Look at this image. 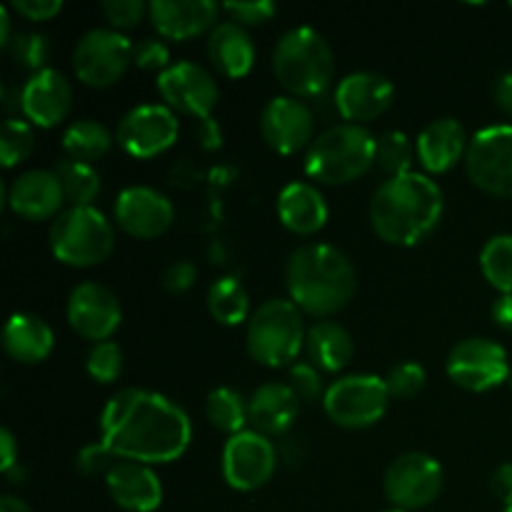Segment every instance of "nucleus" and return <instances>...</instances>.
Here are the masks:
<instances>
[{
    "label": "nucleus",
    "mask_w": 512,
    "mask_h": 512,
    "mask_svg": "<svg viewBox=\"0 0 512 512\" xmlns=\"http://www.w3.org/2000/svg\"><path fill=\"white\" fill-rule=\"evenodd\" d=\"M100 10H103L110 28L118 30V33L140 25V20L148 15V5L143 0H108V3L100 5Z\"/></svg>",
    "instance_id": "41"
},
{
    "label": "nucleus",
    "mask_w": 512,
    "mask_h": 512,
    "mask_svg": "<svg viewBox=\"0 0 512 512\" xmlns=\"http://www.w3.org/2000/svg\"><path fill=\"white\" fill-rule=\"evenodd\" d=\"M198 130H200V140H203V145L208 150L218 148V145L223 143V133H220L218 123H215L213 118L198 120Z\"/></svg>",
    "instance_id": "51"
},
{
    "label": "nucleus",
    "mask_w": 512,
    "mask_h": 512,
    "mask_svg": "<svg viewBox=\"0 0 512 512\" xmlns=\"http://www.w3.org/2000/svg\"><path fill=\"white\" fill-rule=\"evenodd\" d=\"M178 133V115L168 105L143 103L130 108L120 118L115 140H118L120 148L128 155H133L138 160H148L165 153L168 148H173L175 140H178Z\"/></svg>",
    "instance_id": "15"
},
{
    "label": "nucleus",
    "mask_w": 512,
    "mask_h": 512,
    "mask_svg": "<svg viewBox=\"0 0 512 512\" xmlns=\"http://www.w3.org/2000/svg\"><path fill=\"white\" fill-rule=\"evenodd\" d=\"M260 133L275 153L295 155L313 145L315 115L300 98L278 95L260 113Z\"/></svg>",
    "instance_id": "18"
},
{
    "label": "nucleus",
    "mask_w": 512,
    "mask_h": 512,
    "mask_svg": "<svg viewBox=\"0 0 512 512\" xmlns=\"http://www.w3.org/2000/svg\"><path fill=\"white\" fill-rule=\"evenodd\" d=\"M290 388L300 398V403H318L325 398V385H323V370L315 368L313 363H295L290 368Z\"/></svg>",
    "instance_id": "40"
},
{
    "label": "nucleus",
    "mask_w": 512,
    "mask_h": 512,
    "mask_svg": "<svg viewBox=\"0 0 512 512\" xmlns=\"http://www.w3.org/2000/svg\"><path fill=\"white\" fill-rule=\"evenodd\" d=\"M470 138L463 123L455 118H438L425 125L415 138V155L428 173L443 175L465 160Z\"/></svg>",
    "instance_id": "24"
},
{
    "label": "nucleus",
    "mask_w": 512,
    "mask_h": 512,
    "mask_svg": "<svg viewBox=\"0 0 512 512\" xmlns=\"http://www.w3.org/2000/svg\"><path fill=\"white\" fill-rule=\"evenodd\" d=\"M418 158L415 155V145L410 143V138L400 130H388L378 138V150H375V165L388 173V178H395V175L413 173V160Z\"/></svg>",
    "instance_id": "35"
},
{
    "label": "nucleus",
    "mask_w": 512,
    "mask_h": 512,
    "mask_svg": "<svg viewBox=\"0 0 512 512\" xmlns=\"http://www.w3.org/2000/svg\"><path fill=\"white\" fill-rule=\"evenodd\" d=\"M508 353L490 338H465L448 353L445 370L458 388L468 393H488L508 380Z\"/></svg>",
    "instance_id": "12"
},
{
    "label": "nucleus",
    "mask_w": 512,
    "mask_h": 512,
    "mask_svg": "<svg viewBox=\"0 0 512 512\" xmlns=\"http://www.w3.org/2000/svg\"><path fill=\"white\" fill-rule=\"evenodd\" d=\"M273 73L293 98H320L335 78V55L323 33L298 25L273 48Z\"/></svg>",
    "instance_id": "4"
},
{
    "label": "nucleus",
    "mask_w": 512,
    "mask_h": 512,
    "mask_svg": "<svg viewBox=\"0 0 512 512\" xmlns=\"http://www.w3.org/2000/svg\"><path fill=\"white\" fill-rule=\"evenodd\" d=\"M85 370H88L95 383H115L123 373V350H120V345L115 340L95 343L93 350L88 353V360H85Z\"/></svg>",
    "instance_id": "38"
},
{
    "label": "nucleus",
    "mask_w": 512,
    "mask_h": 512,
    "mask_svg": "<svg viewBox=\"0 0 512 512\" xmlns=\"http://www.w3.org/2000/svg\"><path fill=\"white\" fill-rule=\"evenodd\" d=\"M490 490H493L495 498L510 508L512 505V463H503L495 468L493 478H490Z\"/></svg>",
    "instance_id": "47"
},
{
    "label": "nucleus",
    "mask_w": 512,
    "mask_h": 512,
    "mask_svg": "<svg viewBox=\"0 0 512 512\" xmlns=\"http://www.w3.org/2000/svg\"><path fill=\"white\" fill-rule=\"evenodd\" d=\"M480 270L500 295H512V235H493L480 250Z\"/></svg>",
    "instance_id": "34"
},
{
    "label": "nucleus",
    "mask_w": 512,
    "mask_h": 512,
    "mask_svg": "<svg viewBox=\"0 0 512 512\" xmlns=\"http://www.w3.org/2000/svg\"><path fill=\"white\" fill-rule=\"evenodd\" d=\"M50 253L70 268L100 265L115 248V228L98 208H65L48 233Z\"/></svg>",
    "instance_id": "7"
},
{
    "label": "nucleus",
    "mask_w": 512,
    "mask_h": 512,
    "mask_svg": "<svg viewBox=\"0 0 512 512\" xmlns=\"http://www.w3.org/2000/svg\"><path fill=\"white\" fill-rule=\"evenodd\" d=\"M208 310L213 320L228 328L250 320V295L243 280L235 275H223L215 280L208 288Z\"/></svg>",
    "instance_id": "31"
},
{
    "label": "nucleus",
    "mask_w": 512,
    "mask_h": 512,
    "mask_svg": "<svg viewBox=\"0 0 512 512\" xmlns=\"http://www.w3.org/2000/svg\"><path fill=\"white\" fill-rule=\"evenodd\" d=\"M380 512H405V510H400V508H388V510H380Z\"/></svg>",
    "instance_id": "56"
},
{
    "label": "nucleus",
    "mask_w": 512,
    "mask_h": 512,
    "mask_svg": "<svg viewBox=\"0 0 512 512\" xmlns=\"http://www.w3.org/2000/svg\"><path fill=\"white\" fill-rule=\"evenodd\" d=\"M253 38L235 20H223L208 35V58L225 78H245L255 65Z\"/></svg>",
    "instance_id": "27"
},
{
    "label": "nucleus",
    "mask_w": 512,
    "mask_h": 512,
    "mask_svg": "<svg viewBox=\"0 0 512 512\" xmlns=\"http://www.w3.org/2000/svg\"><path fill=\"white\" fill-rule=\"evenodd\" d=\"M443 210V190L430 175H395L380 183L370 198V225L388 245L413 248L435 233Z\"/></svg>",
    "instance_id": "2"
},
{
    "label": "nucleus",
    "mask_w": 512,
    "mask_h": 512,
    "mask_svg": "<svg viewBox=\"0 0 512 512\" xmlns=\"http://www.w3.org/2000/svg\"><path fill=\"white\" fill-rule=\"evenodd\" d=\"M205 418L220 433H228L230 438L243 433L245 425L250 423L248 418V400L233 388H215L205 398Z\"/></svg>",
    "instance_id": "33"
},
{
    "label": "nucleus",
    "mask_w": 512,
    "mask_h": 512,
    "mask_svg": "<svg viewBox=\"0 0 512 512\" xmlns=\"http://www.w3.org/2000/svg\"><path fill=\"white\" fill-rule=\"evenodd\" d=\"M278 448L268 435L258 430H243L225 440L223 448V478L240 493H253L270 483L278 470Z\"/></svg>",
    "instance_id": "13"
},
{
    "label": "nucleus",
    "mask_w": 512,
    "mask_h": 512,
    "mask_svg": "<svg viewBox=\"0 0 512 512\" xmlns=\"http://www.w3.org/2000/svg\"><path fill=\"white\" fill-rule=\"evenodd\" d=\"M395 85L373 70H358L345 75L333 95L335 110L345 123L363 125L380 118L393 105Z\"/></svg>",
    "instance_id": "20"
},
{
    "label": "nucleus",
    "mask_w": 512,
    "mask_h": 512,
    "mask_svg": "<svg viewBox=\"0 0 512 512\" xmlns=\"http://www.w3.org/2000/svg\"><path fill=\"white\" fill-rule=\"evenodd\" d=\"M443 478V465L433 455L420 453V450L403 453L385 470V498L393 503V508L405 512L428 508L438 500Z\"/></svg>",
    "instance_id": "11"
},
{
    "label": "nucleus",
    "mask_w": 512,
    "mask_h": 512,
    "mask_svg": "<svg viewBox=\"0 0 512 512\" xmlns=\"http://www.w3.org/2000/svg\"><path fill=\"white\" fill-rule=\"evenodd\" d=\"M55 175L63 185L68 208H93L95 198L100 193V173L95 170V165L63 158L55 165Z\"/></svg>",
    "instance_id": "32"
},
{
    "label": "nucleus",
    "mask_w": 512,
    "mask_h": 512,
    "mask_svg": "<svg viewBox=\"0 0 512 512\" xmlns=\"http://www.w3.org/2000/svg\"><path fill=\"white\" fill-rule=\"evenodd\" d=\"M285 288L303 313L328 320L353 300L358 290L355 265L328 243L300 245L285 263Z\"/></svg>",
    "instance_id": "3"
},
{
    "label": "nucleus",
    "mask_w": 512,
    "mask_h": 512,
    "mask_svg": "<svg viewBox=\"0 0 512 512\" xmlns=\"http://www.w3.org/2000/svg\"><path fill=\"white\" fill-rule=\"evenodd\" d=\"M113 215L118 228L130 238L153 240L168 233L175 220V208L160 190L150 185H130L115 198Z\"/></svg>",
    "instance_id": "17"
},
{
    "label": "nucleus",
    "mask_w": 512,
    "mask_h": 512,
    "mask_svg": "<svg viewBox=\"0 0 512 512\" xmlns=\"http://www.w3.org/2000/svg\"><path fill=\"white\" fill-rule=\"evenodd\" d=\"M495 325L503 330H512V295H498L493 300V308H490Z\"/></svg>",
    "instance_id": "50"
},
{
    "label": "nucleus",
    "mask_w": 512,
    "mask_h": 512,
    "mask_svg": "<svg viewBox=\"0 0 512 512\" xmlns=\"http://www.w3.org/2000/svg\"><path fill=\"white\" fill-rule=\"evenodd\" d=\"M5 50H8L10 58L15 60V65L30 70L33 75L48 68L50 43L45 35L30 33V30H25V33H15Z\"/></svg>",
    "instance_id": "37"
},
{
    "label": "nucleus",
    "mask_w": 512,
    "mask_h": 512,
    "mask_svg": "<svg viewBox=\"0 0 512 512\" xmlns=\"http://www.w3.org/2000/svg\"><path fill=\"white\" fill-rule=\"evenodd\" d=\"M65 315L68 323L80 338L93 340V343H105L115 335V330L123 323V308L115 293L105 285L80 283L70 290L68 303H65Z\"/></svg>",
    "instance_id": "16"
},
{
    "label": "nucleus",
    "mask_w": 512,
    "mask_h": 512,
    "mask_svg": "<svg viewBox=\"0 0 512 512\" xmlns=\"http://www.w3.org/2000/svg\"><path fill=\"white\" fill-rule=\"evenodd\" d=\"M493 95H495V105H498L508 118H512V73L500 75L498 83H495Z\"/></svg>",
    "instance_id": "49"
},
{
    "label": "nucleus",
    "mask_w": 512,
    "mask_h": 512,
    "mask_svg": "<svg viewBox=\"0 0 512 512\" xmlns=\"http://www.w3.org/2000/svg\"><path fill=\"white\" fill-rule=\"evenodd\" d=\"M55 333L40 315L15 313L10 315L3 330V350L23 365H38L53 353Z\"/></svg>",
    "instance_id": "28"
},
{
    "label": "nucleus",
    "mask_w": 512,
    "mask_h": 512,
    "mask_svg": "<svg viewBox=\"0 0 512 512\" xmlns=\"http://www.w3.org/2000/svg\"><path fill=\"white\" fill-rule=\"evenodd\" d=\"M503 512H512V505H510V508H503Z\"/></svg>",
    "instance_id": "57"
},
{
    "label": "nucleus",
    "mask_w": 512,
    "mask_h": 512,
    "mask_svg": "<svg viewBox=\"0 0 512 512\" xmlns=\"http://www.w3.org/2000/svg\"><path fill=\"white\" fill-rule=\"evenodd\" d=\"M308 330L303 310L290 298H270L250 315L245 345L250 358L265 368H293L305 348Z\"/></svg>",
    "instance_id": "6"
},
{
    "label": "nucleus",
    "mask_w": 512,
    "mask_h": 512,
    "mask_svg": "<svg viewBox=\"0 0 512 512\" xmlns=\"http://www.w3.org/2000/svg\"><path fill=\"white\" fill-rule=\"evenodd\" d=\"M35 148V130L28 120L8 118L0 130V160L3 168H13V165L23 163Z\"/></svg>",
    "instance_id": "36"
},
{
    "label": "nucleus",
    "mask_w": 512,
    "mask_h": 512,
    "mask_svg": "<svg viewBox=\"0 0 512 512\" xmlns=\"http://www.w3.org/2000/svg\"><path fill=\"white\" fill-rule=\"evenodd\" d=\"M113 135L103 123L90 118H80L70 123L63 133V150L68 158L80 160V163H90L100 160L103 155L110 153L113 148Z\"/></svg>",
    "instance_id": "30"
},
{
    "label": "nucleus",
    "mask_w": 512,
    "mask_h": 512,
    "mask_svg": "<svg viewBox=\"0 0 512 512\" xmlns=\"http://www.w3.org/2000/svg\"><path fill=\"white\" fill-rule=\"evenodd\" d=\"M13 40V20H10V5L0 8V45L8 48V43Z\"/></svg>",
    "instance_id": "52"
},
{
    "label": "nucleus",
    "mask_w": 512,
    "mask_h": 512,
    "mask_svg": "<svg viewBox=\"0 0 512 512\" xmlns=\"http://www.w3.org/2000/svg\"><path fill=\"white\" fill-rule=\"evenodd\" d=\"M18 463V440H15V435L8 428H3L0 430V473L5 475Z\"/></svg>",
    "instance_id": "48"
},
{
    "label": "nucleus",
    "mask_w": 512,
    "mask_h": 512,
    "mask_svg": "<svg viewBox=\"0 0 512 512\" xmlns=\"http://www.w3.org/2000/svg\"><path fill=\"white\" fill-rule=\"evenodd\" d=\"M300 413V398L288 383H263L248 400V418L253 430L280 438L295 425Z\"/></svg>",
    "instance_id": "25"
},
{
    "label": "nucleus",
    "mask_w": 512,
    "mask_h": 512,
    "mask_svg": "<svg viewBox=\"0 0 512 512\" xmlns=\"http://www.w3.org/2000/svg\"><path fill=\"white\" fill-rule=\"evenodd\" d=\"M105 488L118 508L128 512H155L163 503V483L150 465L115 460L105 475Z\"/></svg>",
    "instance_id": "23"
},
{
    "label": "nucleus",
    "mask_w": 512,
    "mask_h": 512,
    "mask_svg": "<svg viewBox=\"0 0 512 512\" xmlns=\"http://www.w3.org/2000/svg\"><path fill=\"white\" fill-rule=\"evenodd\" d=\"M223 10L230 15V20L245 28V25H263L273 20L278 13V5L270 3V0H243V3H225Z\"/></svg>",
    "instance_id": "42"
},
{
    "label": "nucleus",
    "mask_w": 512,
    "mask_h": 512,
    "mask_svg": "<svg viewBox=\"0 0 512 512\" xmlns=\"http://www.w3.org/2000/svg\"><path fill=\"white\" fill-rule=\"evenodd\" d=\"M193 423L180 405L145 388L118 390L100 413V443L118 460L165 465L183 458Z\"/></svg>",
    "instance_id": "1"
},
{
    "label": "nucleus",
    "mask_w": 512,
    "mask_h": 512,
    "mask_svg": "<svg viewBox=\"0 0 512 512\" xmlns=\"http://www.w3.org/2000/svg\"><path fill=\"white\" fill-rule=\"evenodd\" d=\"M5 478H8L10 485H23L25 483V468L18 463L15 468H10L8 473H5Z\"/></svg>",
    "instance_id": "54"
},
{
    "label": "nucleus",
    "mask_w": 512,
    "mask_h": 512,
    "mask_svg": "<svg viewBox=\"0 0 512 512\" xmlns=\"http://www.w3.org/2000/svg\"><path fill=\"white\" fill-rule=\"evenodd\" d=\"M385 385H388V393L393 400L415 398L425 388V368L413 360L395 365L385 378Z\"/></svg>",
    "instance_id": "39"
},
{
    "label": "nucleus",
    "mask_w": 512,
    "mask_h": 512,
    "mask_svg": "<svg viewBox=\"0 0 512 512\" xmlns=\"http://www.w3.org/2000/svg\"><path fill=\"white\" fill-rule=\"evenodd\" d=\"M0 512H33V508L28 503H23L20 498H15V495H5L0 500Z\"/></svg>",
    "instance_id": "53"
},
{
    "label": "nucleus",
    "mask_w": 512,
    "mask_h": 512,
    "mask_svg": "<svg viewBox=\"0 0 512 512\" xmlns=\"http://www.w3.org/2000/svg\"><path fill=\"white\" fill-rule=\"evenodd\" d=\"M73 108V88L60 70L45 68L30 75L18 93V110L33 128H55Z\"/></svg>",
    "instance_id": "19"
},
{
    "label": "nucleus",
    "mask_w": 512,
    "mask_h": 512,
    "mask_svg": "<svg viewBox=\"0 0 512 512\" xmlns=\"http://www.w3.org/2000/svg\"><path fill=\"white\" fill-rule=\"evenodd\" d=\"M505 385H510V388H512V368H510V373H508V380H505Z\"/></svg>",
    "instance_id": "55"
},
{
    "label": "nucleus",
    "mask_w": 512,
    "mask_h": 512,
    "mask_svg": "<svg viewBox=\"0 0 512 512\" xmlns=\"http://www.w3.org/2000/svg\"><path fill=\"white\" fill-rule=\"evenodd\" d=\"M510 8H512V3H510Z\"/></svg>",
    "instance_id": "58"
},
{
    "label": "nucleus",
    "mask_w": 512,
    "mask_h": 512,
    "mask_svg": "<svg viewBox=\"0 0 512 512\" xmlns=\"http://www.w3.org/2000/svg\"><path fill=\"white\" fill-rule=\"evenodd\" d=\"M470 183L495 198H512V125L498 123L478 130L465 155Z\"/></svg>",
    "instance_id": "10"
},
{
    "label": "nucleus",
    "mask_w": 512,
    "mask_h": 512,
    "mask_svg": "<svg viewBox=\"0 0 512 512\" xmlns=\"http://www.w3.org/2000/svg\"><path fill=\"white\" fill-rule=\"evenodd\" d=\"M158 93L173 113L205 120L213 115L220 100L218 80L210 70L193 60H180L158 75Z\"/></svg>",
    "instance_id": "14"
},
{
    "label": "nucleus",
    "mask_w": 512,
    "mask_h": 512,
    "mask_svg": "<svg viewBox=\"0 0 512 512\" xmlns=\"http://www.w3.org/2000/svg\"><path fill=\"white\" fill-rule=\"evenodd\" d=\"M328 203L320 188L308 180H293L278 193V218L290 233L315 235L328 223Z\"/></svg>",
    "instance_id": "26"
},
{
    "label": "nucleus",
    "mask_w": 512,
    "mask_h": 512,
    "mask_svg": "<svg viewBox=\"0 0 512 512\" xmlns=\"http://www.w3.org/2000/svg\"><path fill=\"white\" fill-rule=\"evenodd\" d=\"M375 150L378 138L365 125H333L305 153V173L320 185H348L373 168Z\"/></svg>",
    "instance_id": "5"
},
{
    "label": "nucleus",
    "mask_w": 512,
    "mask_h": 512,
    "mask_svg": "<svg viewBox=\"0 0 512 512\" xmlns=\"http://www.w3.org/2000/svg\"><path fill=\"white\" fill-rule=\"evenodd\" d=\"M198 280V268L190 260H175L163 275V288L168 293H188Z\"/></svg>",
    "instance_id": "46"
},
{
    "label": "nucleus",
    "mask_w": 512,
    "mask_h": 512,
    "mask_svg": "<svg viewBox=\"0 0 512 512\" xmlns=\"http://www.w3.org/2000/svg\"><path fill=\"white\" fill-rule=\"evenodd\" d=\"M130 38L113 28H93L75 43L73 70L78 80L90 88H110L133 65Z\"/></svg>",
    "instance_id": "9"
},
{
    "label": "nucleus",
    "mask_w": 512,
    "mask_h": 512,
    "mask_svg": "<svg viewBox=\"0 0 512 512\" xmlns=\"http://www.w3.org/2000/svg\"><path fill=\"white\" fill-rule=\"evenodd\" d=\"M10 10L30 23H45L63 10V0H13Z\"/></svg>",
    "instance_id": "45"
},
{
    "label": "nucleus",
    "mask_w": 512,
    "mask_h": 512,
    "mask_svg": "<svg viewBox=\"0 0 512 512\" xmlns=\"http://www.w3.org/2000/svg\"><path fill=\"white\" fill-rule=\"evenodd\" d=\"M133 65L143 70H158L160 75L173 65L170 63V48L160 38H143L133 48Z\"/></svg>",
    "instance_id": "44"
},
{
    "label": "nucleus",
    "mask_w": 512,
    "mask_h": 512,
    "mask_svg": "<svg viewBox=\"0 0 512 512\" xmlns=\"http://www.w3.org/2000/svg\"><path fill=\"white\" fill-rule=\"evenodd\" d=\"M223 5L213 0H153L148 3V18L160 38L190 40L218 25Z\"/></svg>",
    "instance_id": "22"
},
{
    "label": "nucleus",
    "mask_w": 512,
    "mask_h": 512,
    "mask_svg": "<svg viewBox=\"0 0 512 512\" xmlns=\"http://www.w3.org/2000/svg\"><path fill=\"white\" fill-rule=\"evenodd\" d=\"M390 400L393 398H390L385 378L360 373L345 375L330 383V388L325 390L323 408L325 415L340 428L363 430L383 420Z\"/></svg>",
    "instance_id": "8"
},
{
    "label": "nucleus",
    "mask_w": 512,
    "mask_h": 512,
    "mask_svg": "<svg viewBox=\"0 0 512 512\" xmlns=\"http://www.w3.org/2000/svg\"><path fill=\"white\" fill-rule=\"evenodd\" d=\"M305 350L310 355V363L323 373H340L345 365L353 360L355 343L348 328H343L335 320H318L310 325Z\"/></svg>",
    "instance_id": "29"
},
{
    "label": "nucleus",
    "mask_w": 512,
    "mask_h": 512,
    "mask_svg": "<svg viewBox=\"0 0 512 512\" xmlns=\"http://www.w3.org/2000/svg\"><path fill=\"white\" fill-rule=\"evenodd\" d=\"M115 455L110 453L108 448H105L103 443H93V445H85L83 450L78 453V458H75V468H78L80 475H85V478H100V475H108L110 468L115 465Z\"/></svg>",
    "instance_id": "43"
},
{
    "label": "nucleus",
    "mask_w": 512,
    "mask_h": 512,
    "mask_svg": "<svg viewBox=\"0 0 512 512\" xmlns=\"http://www.w3.org/2000/svg\"><path fill=\"white\" fill-rule=\"evenodd\" d=\"M5 203L18 218L40 223L63 213L65 193L55 170H25L8 185Z\"/></svg>",
    "instance_id": "21"
}]
</instances>
